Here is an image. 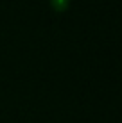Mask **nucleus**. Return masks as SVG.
Returning <instances> with one entry per match:
<instances>
[{
    "instance_id": "1",
    "label": "nucleus",
    "mask_w": 122,
    "mask_h": 123,
    "mask_svg": "<svg viewBox=\"0 0 122 123\" xmlns=\"http://www.w3.org/2000/svg\"><path fill=\"white\" fill-rule=\"evenodd\" d=\"M50 2H52V6L56 7L57 11L66 9V6H68V0H50Z\"/></svg>"
}]
</instances>
